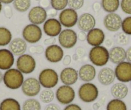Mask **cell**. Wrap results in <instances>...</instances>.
<instances>
[{"instance_id":"obj_35","label":"cell","mask_w":131,"mask_h":110,"mask_svg":"<svg viewBox=\"0 0 131 110\" xmlns=\"http://www.w3.org/2000/svg\"><path fill=\"white\" fill-rule=\"evenodd\" d=\"M129 41V37L125 33H119L116 37V42L121 45H127Z\"/></svg>"},{"instance_id":"obj_28","label":"cell","mask_w":131,"mask_h":110,"mask_svg":"<svg viewBox=\"0 0 131 110\" xmlns=\"http://www.w3.org/2000/svg\"><path fill=\"white\" fill-rule=\"evenodd\" d=\"M106 110H127V107L124 101L114 98L108 102Z\"/></svg>"},{"instance_id":"obj_38","label":"cell","mask_w":131,"mask_h":110,"mask_svg":"<svg viewBox=\"0 0 131 110\" xmlns=\"http://www.w3.org/2000/svg\"><path fill=\"white\" fill-rule=\"evenodd\" d=\"M4 14L5 16L8 19H10L12 17V10L10 6L7 5L4 7Z\"/></svg>"},{"instance_id":"obj_9","label":"cell","mask_w":131,"mask_h":110,"mask_svg":"<svg viewBox=\"0 0 131 110\" xmlns=\"http://www.w3.org/2000/svg\"><path fill=\"white\" fill-rule=\"evenodd\" d=\"M41 89V85L39 80L33 77L25 79L21 86L23 93L30 97L37 96L40 93Z\"/></svg>"},{"instance_id":"obj_42","label":"cell","mask_w":131,"mask_h":110,"mask_svg":"<svg viewBox=\"0 0 131 110\" xmlns=\"http://www.w3.org/2000/svg\"><path fill=\"white\" fill-rule=\"evenodd\" d=\"M71 60H72V58H71V55H66L65 56H64L62 59L63 64L66 66H69L71 64Z\"/></svg>"},{"instance_id":"obj_37","label":"cell","mask_w":131,"mask_h":110,"mask_svg":"<svg viewBox=\"0 0 131 110\" xmlns=\"http://www.w3.org/2000/svg\"><path fill=\"white\" fill-rule=\"evenodd\" d=\"M29 52L31 54H41L45 52V48L41 45L31 46L29 48Z\"/></svg>"},{"instance_id":"obj_32","label":"cell","mask_w":131,"mask_h":110,"mask_svg":"<svg viewBox=\"0 0 131 110\" xmlns=\"http://www.w3.org/2000/svg\"><path fill=\"white\" fill-rule=\"evenodd\" d=\"M68 0H51V5L56 11H63L68 5Z\"/></svg>"},{"instance_id":"obj_41","label":"cell","mask_w":131,"mask_h":110,"mask_svg":"<svg viewBox=\"0 0 131 110\" xmlns=\"http://www.w3.org/2000/svg\"><path fill=\"white\" fill-rule=\"evenodd\" d=\"M56 43V38L55 37H50V38H47L44 41V44L46 46H51V45H55Z\"/></svg>"},{"instance_id":"obj_18","label":"cell","mask_w":131,"mask_h":110,"mask_svg":"<svg viewBox=\"0 0 131 110\" xmlns=\"http://www.w3.org/2000/svg\"><path fill=\"white\" fill-rule=\"evenodd\" d=\"M14 55L8 49H0V69L8 70L14 64Z\"/></svg>"},{"instance_id":"obj_22","label":"cell","mask_w":131,"mask_h":110,"mask_svg":"<svg viewBox=\"0 0 131 110\" xmlns=\"http://www.w3.org/2000/svg\"><path fill=\"white\" fill-rule=\"evenodd\" d=\"M9 50L14 55L19 57L25 54L27 50V44L23 39L15 38L9 44Z\"/></svg>"},{"instance_id":"obj_6","label":"cell","mask_w":131,"mask_h":110,"mask_svg":"<svg viewBox=\"0 0 131 110\" xmlns=\"http://www.w3.org/2000/svg\"><path fill=\"white\" fill-rule=\"evenodd\" d=\"M16 67L23 74H30L36 69V61L31 55L25 54L17 58Z\"/></svg>"},{"instance_id":"obj_10","label":"cell","mask_w":131,"mask_h":110,"mask_svg":"<svg viewBox=\"0 0 131 110\" xmlns=\"http://www.w3.org/2000/svg\"><path fill=\"white\" fill-rule=\"evenodd\" d=\"M116 78L123 83L131 81V63L123 61L116 64L114 69Z\"/></svg>"},{"instance_id":"obj_44","label":"cell","mask_w":131,"mask_h":110,"mask_svg":"<svg viewBox=\"0 0 131 110\" xmlns=\"http://www.w3.org/2000/svg\"><path fill=\"white\" fill-rule=\"evenodd\" d=\"M50 0H40V2H39V5H40V7H41L42 8H47L50 7Z\"/></svg>"},{"instance_id":"obj_54","label":"cell","mask_w":131,"mask_h":110,"mask_svg":"<svg viewBox=\"0 0 131 110\" xmlns=\"http://www.w3.org/2000/svg\"><path fill=\"white\" fill-rule=\"evenodd\" d=\"M2 3H1V2H0V12H2Z\"/></svg>"},{"instance_id":"obj_40","label":"cell","mask_w":131,"mask_h":110,"mask_svg":"<svg viewBox=\"0 0 131 110\" xmlns=\"http://www.w3.org/2000/svg\"><path fill=\"white\" fill-rule=\"evenodd\" d=\"M44 110H60V107L56 104L50 103L45 107Z\"/></svg>"},{"instance_id":"obj_5","label":"cell","mask_w":131,"mask_h":110,"mask_svg":"<svg viewBox=\"0 0 131 110\" xmlns=\"http://www.w3.org/2000/svg\"><path fill=\"white\" fill-rule=\"evenodd\" d=\"M23 39L30 44L37 43L42 38V32L41 28L34 24L26 25L23 30Z\"/></svg>"},{"instance_id":"obj_12","label":"cell","mask_w":131,"mask_h":110,"mask_svg":"<svg viewBox=\"0 0 131 110\" xmlns=\"http://www.w3.org/2000/svg\"><path fill=\"white\" fill-rule=\"evenodd\" d=\"M46 60L51 63H57L62 60L64 57V50L59 45H53L47 46L45 52Z\"/></svg>"},{"instance_id":"obj_34","label":"cell","mask_w":131,"mask_h":110,"mask_svg":"<svg viewBox=\"0 0 131 110\" xmlns=\"http://www.w3.org/2000/svg\"><path fill=\"white\" fill-rule=\"evenodd\" d=\"M84 3V0H68V5L70 8L77 11L83 7Z\"/></svg>"},{"instance_id":"obj_51","label":"cell","mask_w":131,"mask_h":110,"mask_svg":"<svg viewBox=\"0 0 131 110\" xmlns=\"http://www.w3.org/2000/svg\"><path fill=\"white\" fill-rule=\"evenodd\" d=\"M14 0H0V2L2 3H4V4H10V3L14 2Z\"/></svg>"},{"instance_id":"obj_1","label":"cell","mask_w":131,"mask_h":110,"mask_svg":"<svg viewBox=\"0 0 131 110\" xmlns=\"http://www.w3.org/2000/svg\"><path fill=\"white\" fill-rule=\"evenodd\" d=\"M24 81L23 73L17 68H10L3 74V83L7 88L10 89L21 88Z\"/></svg>"},{"instance_id":"obj_7","label":"cell","mask_w":131,"mask_h":110,"mask_svg":"<svg viewBox=\"0 0 131 110\" xmlns=\"http://www.w3.org/2000/svg\"><path fill=\"white\" fill-rule=\"evenodd\" d=\"M55 96L59 103L62 105H68L75 99V92L71 86L64 84L57 88Z\"/></svg>"},{"instance_id":"obj_27","label":"cell","mask_w":131,"mask_h":110,"mask_svg":"<svg viewBox=\"0 0 131 110\" xmlns=\"http://www.w3.org/2000/svg\"><path fill=\"white\" fill-rule=\"evenodd\" d=\"M11 32L5 27H0V46H5L12 41Z\"/></svg>"},{"instance_id":"obj_15","label":"cell","mask_w":131,"mask_h":110,"mask_svg":"<svg viewBox=\"0 0 131 110\" xmlns=\"http://www.w3.org/2000/svg\"><path fill=\"white\" fill-rule=\"evenodd\" d=\"M122 19L116 13H109L104 19V25L107 30L110 32H117L122 27Z\"/></svg>"},{"instance_id":"obj_55","label":"cell","mask_w":131,"mask_h":110,"mask_svg":"<svg viewBox=\"0 0 131 110\" xmlns=\"http://www.w3.org/2000/svg\"><path fill=\"white\" fill-rule=\"evenodd\" d=\"M130 88H131V81H130Z\"/></svg>"},{"instance_id":"obj_20","label":"cell","mask_w":131,"mask_h":110,"mask_svg":"<svg viewBox=\"0 0 131 110\" xmlns=\"http://www.w3.org/2000/svg\"><path fill=\"white\" fill-rule=\"evenodd\" d=\"M114 70L109 67H104L98 72V79L100 84L104 86H109L115 80Z\"/></svg>"},{"instance_id":"obj_13","label":"cell","mask_w":131,"mask_h":110,"mask_svg":"<svg viewBox=\"0 0 131 110\" xmlns=\"http://www.w3.org/2000/svg\"><path fill=\"white\" fill-rule=\"evenodd\" d=\"M28 19L31 24L38 25L42 24L46 21L47 12L45 8L40 6L33 7L28 15Z\"/></svg>"},{"instance_id":"obj_46","label":"cell","mask_w":131,"mask_h":110,"mask_svg":"<svg viewBox=\"0 0 131 110\" xmlns=\"http://www.w3.org/2000/svg\"><path fill=\"white\" fill-rule=\"evenodd\" d=\"M92 8H93V10L94 11V12H97L98 11H100V9L102 8V4L99 2H95L93 4V6H92Z\"/></svg>"},{"instance_id":"obj_48","label":"cell","mask_w":131,"mask_h":110,"mask_svg":"<svg viewBox=\"0 0 131 110\" xmlns=\"http://www.w3.org/2000/svg\"><path fill=\"white\" fill-rule=\"evenodd\" d=\"M126 59L127 61L131 63V46L128 48L126 50Z\"/></svg>"},{"instance_id":"obj_19","label":"cell","mask_w":131,"mask_h":110,"mask_svg":"<svg viewBox=\"0 0 131 110\" xmlns=\"http://www.w3.org/2000/svg\"><path fill=\"white\" fill-rule=\"evenodd\" d=\"M96 25V20L94 16L89 13L82 14L78 19L77 25L81 31L89 32L94 28Z\"/></svg>"},{"instance_id":"obj_24","label":"cell","mask_w":131,"mask_h":110,"mask_svg":"<svg viewBox=\"0 0 131 110\" xmlns=\"http://www.w3.org/2000/svg\"><path fill=\"white\" fill-rule=\"evenodd\" d=\"M111 93L114 98L122 100L127 97L128 93V88L124 83H116L112 86L111 88Z\"/></svg>"},{"instance_id":"obj_2","label":"cell","mask_w":131,"mask_h":110,"mask_svg":"<svg viewBox=\"0 0 131 110\" xmlns=\"http://www.w3.org/2000/svg\"><path fill=\"white\" fill-rule=\"evenodd\" d=\"M89 59L93 65L104 66L109 61V50L103 46H93L89 50Z\"/></svg>"},{"instance_id":"obj_36","label":"cell","mask_w":131,"mask_h":110,"mask_svg":"<svg viewBox=\"0 0 131 110\" xmlns=\"http://www.w3.org/2000/svg\"><path fill=\"white\" fill-rule=\"evenodd\" d=\"M121 8L124 13L131 14V0H122Z\"/></svg>"},{"instance_id":"obj_29","label":"cell","mask_w":131,"mask_h":110,"mask_svg":"<svg viewBox=\"0 0 131 110\" xmlns=\"http://www.w3.org/2000/svg\"><path fill=\"white\" fill-rule=\"evenodd\" d=\"M22 110H41V105L37 99L29 98L23 102Z\"/></svg>"},{"instance_id":"obj_21","label":"cell","mask_w":131,"mask_h":110,"mask_svg":"<svg viewBox=\"0 0 131 110\" xmlns=\"http://www.w3.org/2000/svg\"><path fill=\"white\" fill-rule=\"evenodd\" d=\"M78 73L80 80L85 83H89L94 80L96 74L95 68L90 64H85L80 67Z\"/></svg>"},{"instance_id":"obj_49","label":"cell","mask_w":131,"mask_h":110,"mask_svg":"<svg viewBox=\"0 0 131 110\" xmlns=\"http://www.w3.org/2000/svg\"><path fill=\"white\" fill-rule=\"evenodd\" d=\"M113 44V41H112L111 39H107L105 41V45H106V46H107V47H110V46H111Z\"/></svg>"},{"instance_id":"obj_53","label":"cell","mask_w":131,"mask_h":110,"mask_svg":"<svg viewBox=\"0 0 131 110\" xmlns=\"http://www.w3.org/2000/svg\"><path fill=\"white\" fill-rule=\"evenodd\" d=\"M79 59V57L76 54H75L73 55V59L74 61H77Z\"/></svg>"},{"instance_id":"obj_16","label":"cell","mask_w":131,"mask_h":110,"mask_svg":"<svg viewBox=\"0 0 131 110\" xmlns=\"http://www.w3.org/2000/svg\"><path fill=\"white\" fill-rule=\"evenodd\" d=\"M79 79V73L76 69L66 67L61 71L60 79L64 85L71 86L75 84Z\"/></svg>"},{"instance_id":"obj_56","label":"cell","mask_w":131,"mask_h":110,"mask_svg":"<svg viewBox=\"0 0 131 110\" xmlns=\"http://www.w3.org/2000/svg\"><path fill=\"white\" fill-rule=\"evenodd\" d=\"M35 1H40V0H35Z\"/></svg>"},{"instance_id":"obj_50","label":"cell","mask_w":131,"mask_h":110,"mask_svg":"<svg viewBox=\"0 0 131 110\" xmlns=\"http://www.w3.org/2000/svg\"><path fill=\"white\" fill-rule=\"evenodd\" d=\"M100 107V104L98 103V102H96V103H94L93 105V108L94 110H98L99 109Z\"/></svg>"},{"instance_id":"obj_43","label":"cell","mask_w":131,"mask_h":110,"mask_svg":"<svg viewBox=\"0 0 131 110\" xmlns=\"http://www.w3.org/2000/svg\"><path fill=\"white\" fill-rule=\"evenodd\" d=\"M77 39L79 41H85L87 39V35L85 34V32L83 31H80L77 34Z\"/></svg>"},{"instance_id":"obj_8","label":"cell","mask_w":131,"mask_h":110,"mask_svg":"<svg viewBox=\"0 0 131 110\" xmlns=\"http://www.w3.org/2000/svg\"><path fill=\"white\" fill-rule=\"evenodd\" d=\"M58 40L62 48L66 49L72 48L77 43V34L73 30L65 29L60 33Z\"/></svg>"},{"instance_id":"obj_26","label":"cell","mask_w":131,"mask_h":110,"mask_svg":"<svg viewBox=\"0 0 131 110\" xmlns=\"http://www.w3.org/2000/svg\"><path fill=\"white\" fill-rule=\"evenodd\" d=\"M102 7L109 13H114L118 9L119 0H102Z\"/></svg>"},{"instance_id":"obj_14","label":"cell","mask_w":131,"mask_h":110,"mask_svg":"<svg viewBox=\"0 0 131 110\" xmlns=\"http://www.w3.org/2000/svg\"><path fill=\"white\" fill-rule=\"evenodd\" d=\"M44 32L48 36L55 37L59 36L62 31V25L59 20L55 18H50L44 23Z\"/></svg>"},{"instance_id":"obj_57","label":"cell","mask_w":131,"mask_h":110,"mask_svg":"<svg viewBox=\"0 0 131 110\" xmlns=\"http://www.w3.org/2000/svg\"><path fill=\"white\" fill-rule=\"evenodd\" d=\"M130 110H131V109H130Z\"/></svg>"},{"instance_id":"obj_31","label":"cell","mask_w":131,"mask_h":110,"mask_svg":"<svg viewBox=\"0 0 131 110\" xmlns=\"http://www.w3.org/2000/svg\"><path fill=\"white\" fill-rule=\"evenodd\" d=\"M40 100L45 104H50L55 98V93L51 89H45L40 93Z\"/></svg>"},{"instance_id":"obj_11","label":"cell","mask_w":131,"mask_h":110,"mask_svg":"<svg viewBox=\"0 0 131 110\" xmlns=\"http://www.w3.org/2000/svg\"><path fill=\"white\" fill-rule=\"evenodd\" d=\"M59 22L62 26L66 28H71L77 23L78 14L72 8H65L61 11L59 16Z\"/></svg>"},{"instance_id":"obj_3","label":"cell","mask_w":131,"mask_h":110,"mask_svg":"<svg viewBox=\"0 0 131 110\" xmlns=\"http://www.w3.org/2000/svg\"><path fill=\"white\" fill-rule=\"evenodd\" d=\"M79 97L82 102L90 103L95 101L99 95V91L95 84L85 83L82 84L78 91Z\"/></svg>"},{"instance_id":"obj_39","label":"cell","mask_w":131,"mask_h":110,"mask_svg":"<svg viewBox=\"0 0 131 110\" xmlns=\"http://www.w3.org/2000/svg\"><path fill=\"white\" fill-rule=\"evenodd\" d=\"M64 110H82L79 105L76 104H70L64 108Z\"/></svg>"},{"instance_id":"obj_17","label":"cell","mask_w":131,"mask_h":110,"mask_svg":"<svg viewBox=\"0 0 131 110\" xmlns=\"http://www.w3.org/2000/svg\"><path fill=\"white\" fill-rule=\"evenodd\" d=\"M86 41L88 43L93 47L101 46L105 41V34L101 29L94 28L88 32Z\"/></svg>"},{"instance_id":"obj_52","label":"cell","mask_w":131,"mask_h":110,"mask_svg":"<svg viewBox=\"0 0 131 110\" xmlns=\"http://www.w3.org/2000/svg\"><path fill=\"white\" fill-rule=\"evenodd\" d=\"M3 80V74L2 72V71L0 70V83H2Z\"/></svg>"},{"instance_id":"obj_25","label":"cell","mask_w":131,"mask_h":110,"mask_svg":"<svg viewBox=\"0 0 131 110\" xmlns=\"http://www.w3.org/2000/svg\"><path fill=\"white\" fill-rule=\"evenodd\" d=\"M0 110H21V107L17 100L7 98L0 103Z\"/></svg>"},{"instance_id":"obj_33","label":"cell","mask_w":131,"mask_h":110,"mask_svg":"<svg viewBox=\"0 0 131 110\" xmlns=\"http://www.w3.org/2000/svg\"><path fill=\"white\" fill-rule=\"evenodd\" d=\"M123 33L131 35V16L125 17L122 21V27Z\"/></svg>"},{"instance_id":"obj_30","label":"cell","mask_w":131,"mask_h":110,"mask_svg":"<svg viewBox=\"0 0 131 110\" xmlns=\"http://www.w3.org/2000/svg\"><path fill=\"white\" fill-rule=\"evenodd\" d=\"M13 5L17 11L25 12L30 8L31 6V0H14Z\"/></svg>"},{"instance_id":"obj_23","label":"cell","mask_w":131,"mask_h":110,"mask_svg":"<svg viewBox=\"0 0 131 110\" xmlns=\"http://www.w3.org/2000/svg\"><path fill=\"white\" fill-rule=\"evenodd\" d=\"M109 60L118 64L126 59V50L122 46H114L109 51Z\"/></svg>"},{"instance_id":"obj_4","label":"cell","mask_w":131,"mask_h":110,"mask_svg":"<svg viewBox=\"0 0 131 110\" xmlns=\"http://www.w3.org/2000/svg\"><path fill=\"white\" fill-rule=\"evenodd\" d=\"M59 78V75L55 69L45 68L40 72L38 80L41 86L46 89H51L58 84Z\"/></svg>"},{"instance_id":"obj_47","label":"cell","mask_w":131,"mask_h":110,"mask_svg":"<svg viewBox=\"0 0 131 110\" xmlns=\"http://www.w3.org/2000/svg\"><path fill=\"white\" fill-rule=\"evenodd\" d=\"M76 54L79 57H84L85 55V50L82 47H78L76 49Z\"/></svg>"},{"instance_id":"obj_45","label":"cell","mask_w":131,"mask_h":110,"mask_svg":"<svg viewBox=\"0 0 131 110\" xmlns=\"http://www.w3.org/2000/svg\"><path fill=\"white\" fill-rule=\"evenodd\" d=\"M47 12V17H54L57 15V11H56L54 8H51V9H49L48 11H46Z\"/></svg>"}]
</instances>
